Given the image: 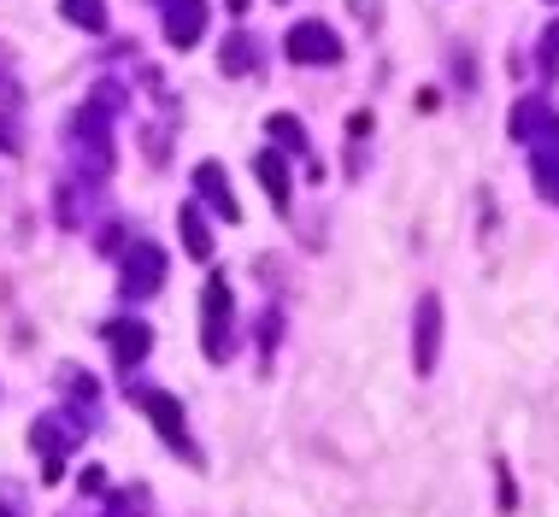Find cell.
<instances>
[{"label":"cell","instance_id":"1","mask_svg":"<svg viewBox=\"0 0 559 517\" xmlns=\"http://www.w3.org/2000/svg\"><path fill=\"white\" fill-rule=\"evenodd\" d=\"M230 329H236V294H230V277L213 270L201 288V347L213 364L230 359Z\"/></svg>","mask_w":559,"mask_h":517},{"label":"cell","instance_id":"2","mask_svg":"<svg viewBox=\"0 0 559 517\" xmlns=\"http://www.w3.org/2000/svg\"><path fill=\"white\" fill-rule=\"evenodd\" d=\"M66 147H71V165L83 177H107L112 171V135H107V112L100 106H83L66 130Z\"/></svg>","mask_w":559,"mask_h":517},{"label":"cell","instance_id":"3","mask_svg":"<svg viewBox=\"0 0 559 517\" xmlns=\"http://www.w3.org/2000/svg\"><path fill=\"white\" fill-rule=\"evenodd\" d=\"M130 400L142 406L147 418H154V430L159 441L177 453V459H189V465H201V453H194V441H189V423H183V400H171L165 388H142V383H130Z\"/></svg>","mask_w":559,"mask_h":517},{"label":"cell","instance_id":"4","mask_svg":"<svg viewBox=\"0 0 559 517\" xmlns=\"http://www.w3.org/2000/svg\"><path fill=\"white\" fill-rule=\"evenodd\" d=\"M29 441H36V459H41V482H59V470H66V453L83 441V418L48 412V418L29 423Z\"/></svg>","mask_w":559,"mask_h":517},{"label":"cell","instance_id":"5","mask_svg":"<svg viewBox=\"0 0 559 517\" xmlns=\"http://www.w3.org/2000/svg\"><path fill=\"white\" fill-rule=\"evenodd\" d=\"M159 282H165V253L154 241H135V248L118 258V294L147 300V294H159Z\"/></svg>","mask_w":559,"mask_h":517},{"label":"cell","instance_id":"6","mask_svg":"<svg viewBox=\"0 0 559 517\" xmlns=\"http://www.w3.org/2000/svg\"><path fill=\"white\" fill-rule=\"evenodd\" d=\"M283 53H289L295 65H336L342 41H336V29H330V24L307 19V24H295L289 36H283Z\"/></svg>","mask_w":559,"mask_h":517},{"label":"cell","instance_id":"7","mask_svg":"<svg viewBox=\"0 0 559 517\" xmlns=\"http://www.w3.org/2000/svg\"><path fill=\"white\" fill-rule=\"evenodd\" d=\"M436 359H442V300L425 294L418 300V317H413V364H418V376H430Z\"/></svg>","mask_w":559,"mask_h":517},{"label":"cell","instance_id":"8","mask_svg":"<svg viewBox=\"0 0 559 517\" xmlns=\"http://www.w3.org/2000/svg\"><path fill=\"white\" fill-rule=\"evenodd\" d=\"M512 142L536 147H559V118L548 112V100H519L512 106Z\"/></svg>","mask_w":559,"mask_h":517},{"label":"cell","instance_id":"9","mask_svg":"<svg viewBox=\"0 0 559 517\" xmlns=\"http://www.w3.org/2000/svg\"><path fill=\"white\" fill-rule=\"evenodd\" d=\"M206 36V0H165V41L194 48Z\"/></svg>","mask_w":559,"mask_h":517},{"label":"cell","instance_id":"10","mask_svg":"<svg viewBox=\"0 0 559 517\" xmlns=\"http://www.w3.org/2000/svg\"><path fill=\"white\" fill-rule=\"evenodd\" d=\"M194 194H201V201L213 206V218H224V224H236V218H241V206H236V189L224 182L218 159H201V165H194Z\"/></svg>","mask_w":559,"mask_h":517},{"label":"cell","instance_id":"11","mask_svg":"<svg viewBox=\"0 0 559 517\" xmlns=\"http://www.w3.org/2000/svg\"><path fill=\"white\" fill-rule=\"evenodd\" d=\"M100 336L112 341V359L124 364V371H130V364H142V359H147V347H154V329H147L142 317H112V324L100 329Z\"/></svg>","mask_w":559,"mask_h":517},{"label":"cell","instance_id":"12","mask_svg":"<svg viewBox=\"0 0 559 517\" xmlns=\"http://www.w3.org/2000/svg\"><path fill=\"white\" fill-rule=\"evenodd\" d=\"M218 65L224 71H230V77H248V71L253 65H260V48H253V36H248V29H230V41H224V48H218Z\"/></svg>","mask_w":559,"mask_h":517},{"label":"cell","instance_id":"13","mask_svg":"<svg viewBox=\"0 0 559 517\" xmlns=\"http://www.w3.org/2000/svg\"><path fill=\"white\" fill-rule=\"evenodd\" d=\"M177 236H183L189 258H213V230H206L201 206H183V212H177Z\"/></svg>","mask_w":559,"mask_h":517},{"label":"cell","instance_id":"14","mask_svg":"<svg viewBox=\"0 0 559 517\" xmlns=\"http://www.w3.org/2000/svg\"><path fill=\"white\" fill-rule=\"evenodd\" d=\"M253 171H260L265 194H271V206L289 212V171H283V154H260V159H253Z\"/></svg>","mask_w":559,"mask_h":517},{"label":"cell","instance_id":"15","mask_svg":"<svg viewBox=\"0 0 559 517\" xmlns=\"http://www.w3.org/2000/svg\"><path fill=\"white\" fill-rule=\"evenodd\" d=\"M59 12H66V24L88 29V36L107 29V0H59Z\"/></svg>","mask_w":559,"mask_h":517},{"label":"cell","instance_id":"16","mask_svg":"<svg viewBox=\"0 0 559 517\" xmlns=\"http://www.w3.org/2000/svg\"><path fill=\"white\" fill-rule=\"evenodd\" d=\"M265 135H271V142H277V147H289V154H307V130H300L289 112L265 118Z\"/></svg>","mask_w":559,"mask_h":517},{"label":"cell","instance_id":"17","mask_svg":"<svg viewBox=\"0 0 559 517\" xmlns=\"http://www.w3.org/2000/svg\"><path fill=\"white\" fill-rule=\"evenodd\" d=\"M147 512V500H142V489H118L107 506H100L95 517H142Z\"/></svg>","mask_w":559,"mask_h":517},{"label":"cell","instance_id":"18","mask_svg":"<svg viewBox=\"0 0 559 517\" xmlns=\"http://www.w3.org/2000/svg\"><path fill=\"white\" fill-rule=\"evenodd\" d=\"M59 383H66L71 394H78V406H88V400L100 394V383H95L88 371H78V364H66V371H59Z\"/></svg>","mask_w":559,"mask_h":517},{"label":"cell","instance_id":"19","mask_svg":"<svg viewBox=\"0 0 559 517\" xmlns=\"http://www.w3.org/2000/svg\"><path fill=\"white\" fill-rule=\"evenodd\" d=\"M19 100V77H12V48L0 41V106Z\"/></svg>","mask_w":559,"mask_h":517},{"label":"cell","instance_id":"20","mask_svg":"<svg viewBox=\"0 0 559 517\" xmlns=\"http://www.w3.org/2000/svg\"><path fill=\"white\" fill-rule=\"evenodd\" d=\"M0 154H24V135H19V124H12L7 112H0Z\"/></svg>","mask_w":559,"mask_h":517},{"label":"cell","instance_id":"21","mask_svg":"<svg viewBox=\"0 0 559 517\" xmlns=\"http://www.w3.org/2000/svg\"><path fill=\"white\" fill-rule=\"evenodd\" d=\"M347 7H354L366 24H377V19H383V0H347Z\"/></svg>","mask_w":559,"mask_h":517},{"label":"cell","instance_id":"22","mask_svg":"<svg viewBox=\"0 0 559 517\" xmlns=\"http://www.w3.org/2000/svg\"><path fill=\"white\" fill-rule=\"evenodd\" d=\"M0 517H12V512H7V506H0Z\"/></svg>","mask_w":559,"mask_h":517}]
</instances>
